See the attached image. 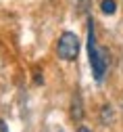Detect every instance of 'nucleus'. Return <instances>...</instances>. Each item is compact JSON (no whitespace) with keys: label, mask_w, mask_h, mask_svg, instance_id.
<instances>
[{"label":"nucleus","mask_w":123,"mask_h":132,"mask_svg":"<svg viewBox=\"0 0 123 132\" xmlns=\"http://www.w3.org/2000/svg\"><path fill=\"white\" fill-rule=\"evenodd\" d=\"M88 57H90V65L96 82H102L104 73L109 67V51L96 44V36H94V21L90 19L88 23Z\"/></svg>","instance_id":"nucleus-1"},{"label":"nucleus","mask_w":123,"mask_h":132,"mask_svg":"<svg viewBox=\"0 0 123 132\" xmlns=\"http://www.w3.org/2000/svg\"><path fill=\"white\" fill-rule=\"evenodd\" d=\"M56 55L63 61H75L77 59V55H79V38L73 34V31H65V34L59 38Z\"/></svg>","instance_id":"nucleus-2"},{"label":"nucleus","mask_w":123,"mask_h":132,"mask_svg":"<svg viewBox=\"0 0 123 132\" xmlns=\"http://www.w3.org/2000/svg\"><path fill=\"white\" fill-rule=\"evenodd\" d=\"M83 118V103H81V94L75 92L71 98V120L73 122H81Z\"/></svg>","instance_id":"nucleus-3"},{"label":"nucleus","mask_w":123,"mask_h":132,"mask_svg":"<svg viewBox=\"0 0 123 132\" xmlns=\"http://www.w3.org/2000/svg\"><path fill=\"white\" fill-rule=\"evenodd\" d=\"M100 122L104 124V126H111L113 122H115V111H113V107L107 103V105H102V109H100Z\"/></svg>","instance_id":"nucleus-4"},{"label":"nucleus","mask_w":123,"mask_h":132,"mask_svg":"<svg viewBox=\"0 0 123 132\" xmlns=\"http://www.w3.org/2000/svg\"><path fill=\"white\" fill-rule=\"evenodd\" d=\"M100 11L104 15H115L117 13V2L115 0H102L100 2Z\"/></svg>","instance_id":"nucleus-5"},{"label":"nucleus","mask_w":123,"mask_h":132,"mask_svg":"<svg viewBox=\"0 0 123 132\" xmlns=\"http://www.w3.org/2000/svg\"><path fill=\"white\" fill-rule=\"evenodd\" d=\"M73 4H75V13L79 15H86L90 11V0H73Z\"/></svg>","instance_id":"nucleus-6"},{"label":"nucleus","mask_w":123,"mask_h":132,"mask_svg":"<svg viewBox=\"0 0 123 132\" xmlns=\"http://www.w3.org/2000/svg\"><path fill=\"white\" fill-rule=\"evenodd\" d=\"M0 132H8V126H6L4 120H0Z\"/></svg>","instance_id":"nucleus-7"},{"label":"nucleus","mask_w":123,"mask_h":132,"mask_svg":"<svg viewBox=\"0 0 123 132\" xmlns=\"http://www.w3.org/2000/svg\"><path fill=\"white\" fill-rule=\"evenodd\" d=\"M77 132H92V130H90V128H86V126H79Z\"/></svg>","instance_id":"nucleus-8"}]
</instances>
